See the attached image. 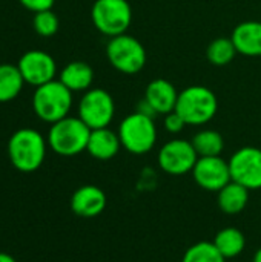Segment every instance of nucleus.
<instances>
[{"label":"nucleus","mask_w":261,"mask_h":262,"mask_svg":"<svg viewBox=\"0 0 261 262\" xmlns=\"http://www.w3.org/2000/svg\"><path fill=\"white\" fill-rule=\"evenodd\" d=\"M106 207L105 192L92 184L78 187L71 196V210L82 218H95Z\"/></svg>","instance_id":"nucleus-13"},{"label":"nucleus","mask_w":261,"mask_h":262,"mask_svg":"<svg viewBox=\"0 0 261 262\" xmlns=\"http://www.w3.org/2000/svg\"><path fill=\"white\" fill-rule=\"evenodd\" d=\"M8 157L12 166L20 172L37 170L46 157V141L40 132L34 129H20L14 132L8 141Z\"/></svg>","instance_id":"nucleus-1"},{"label":"nucleus","mask_w":261,"mask_h":262,"mask_svg":"<svg viewBox=\"0 0 261 262\" xmlns=\"http://www.w3.org/2000/svg\"><path fill=\"white\" fill-rule=\"evenodd\" d=\"M218 111L215 94L202 84H194L178 94L175 112L182 115L188 126H203L209 123Z\"/></svg>","instance_id":"nucleus-2"},{"label":"nucleus","mask_w":261,"mask_h":262,"mask_svg":"<svg viewBox=\"0 0 261 262\" xmlns=\"http://www.w3.org/2000/svg\"><path fill=\"white\" fill-rule=\"evenodd\" d=\"M186 121L182 118V115L175 111L169 112L165 115V129L169 134H180L185 127H186Z\"/></svg>","instance_id":"nucleus-25"},{"label":"nucleus","mask_w":261,"mask_h":262,"mask_svg":"<svg viewBox=\"0 0 261 262\" xmlns=\"http://www.w3.org/2000/svg\"><path fill=\"white\" fill-rule=\"evenodd\" d=\"M0 262H17L11 255H8V253H3V252H0Z\"/></svg>","instance_id":"nucleus-27"},{"label":"nucleus","mask_w":261,"mask_h":262,"mask_svg":"<svg viewBox=\"0 0 261 262\" xmlns=\"http://www.w3.org/2000/svg\"><path fill=\"white\" fill-rule=\"evenodd\" d=\"M26 9L32 12H40V11H48L54 6V0H18Z\"/></svg>","instance_id":"nucleus-26"},{"label":"nucleus","mask_w":261,"mask_h":262,"mask_svg":"<svg viewBox=\"0 0 261 262\" xmlns=\"http://www.w3.org/2000/svg\"><path fill=\"white\" fill-rule=\"evenodd\" d=\"M178 94L180 92L175 89V86L171 81L165 78H157L146 86L145 101L154 109L157 115H166L175 111Z\"/></svg>","instance_id":"nucleus-14"},{"label":"nucleus","mask_w":261,"mask_h":262,"mask_svg":"<svg viewBox=\"0 0 261 262\" xmlns=\"http://www.w3.org/2000/svg\"><path fill=\"white\" fill-rule=\"evenodd\" d=\"M91 18L97 31L108 37L126 34L132 21V8L128 0H95Z\"/></svg>","instance_id":"nucleus-6"},{"label":"nucleus","mask_w":261,"mask_h":262,"mask_svg":"<svg viewBox=\"0 0 261 262\" xmlns=\"http://www.w3.org/2000/svg\"><path fill=\"white\" fill-rule=\"evenodd\" d=\"M25 80L15 64H0V103L14 100L23 89Z\"/></svg>","instance_id":"nucleus-20"},{"label":"nucleus","mask_w":261,"mask_h":262,"mask_svg":"<svg viewBox=\"0 0 261 262\" xmlns=\"http://www.w3.org/2000/svg\"><path fill=\"white\" fill-rule=\"evenodd\" d=\"M17 66L25 83H29L35 88L52 81L57 72V64L54 58L48 52L38 49H31L25 52L20 57Z\"/></svg>","instance_id":"nucleus-12"},{"label":"nucleus","mask_w":261,"mask_h":262,"mask_svg":"<svg viewBox=\"0 0 261 262\" xmlns=\"http://www.w3.org/2000/svg\"><path fill=\"white\" fill-rule=\"evenodd\" d=\"M252 262H261V247L255 252V255H254V259Z\"/></svg>","instance_id":"nucleus-28"},{"label":"nucleus","mask_w":261,"mask_h":262,"mask_svg":"<svg viewBox=\"0 0 261 262\" xmlns=\"http://www.w3.org/2000/svg\"><path fill=\"white\" fill-rule=\"evenodd\" d=\"M237 48L232 41L231 37H218L212 40L206 49V57L211 64L214 66H226L229 64L235 55H237Z\"/></svg>","instance_id":"nucleus-22"},{"label":"nucleus","mask_w":261,"mask_h":262,"mask_svg":"<svg viewBox=\"0 0 261 262\" xmlns=\"http://www.w3.org/2000/svg\"><path fill=\"white\" fill-rule=\"evenodd\" d=\"M122 147V141L118 132L111 130L109 127L94 129L91 130L89 141H88V154L100 161L112 160Z\"/></svg>","instance_id":"nucleus-16"},{"label":"nucleus","mask_w":261,"mask_h":262,"mask_svg":"<svg viewBox=\"0 0 261 262\" xmlns=\"http://www.w3.org/2000/svg\"><path fill=\"white\" fill-rule=\"evenodd\" d=\"M212 243H214L215 249L226 259L240 256L245 252V249H246V238H245L243 232L238 230V229H235V227L222 229L215 235V238H214Z\"/></svg>","instance_id":"nucleus-19"},{"label":"nucleus","mask_w":261,"mask_h":262,"mask_svg":"<svg viewBox=\"0 0 261 262\" xmlns=\"http://www.w3.org/2000/svg\"><path fill=\"white\" fill-rule=\"evenodd\" d=\"M182 262H226V258L215 249L214 243L200 241L185 252Z\"/></svg>","instance_id":"nucleus-23"},{"label":"nucleus","mask_w":261,"mask_h":262,"mask_svg":"<svg viewBox=\"0 0 261 262\" xmlns=\"http://www.w3.org/2000/svg\"><path fill=\"white\" fill-rule=\"evenodd\" d=\"M232 181L249 190L261 189V149L245 146L238 149L229 160Z\"/></svg>","instance_id":"nucleus-10"},{"label":"nucleus","mask_w":261,"mask_h":262,"mask_svg":"<svg viewBox=\"0 0 261 262\" xmlns=\"http://www.w3.org/2000/svg\"><path fill=\"white\" fill-rule=\"evenodd\" d=\"M115 115L112 95L105 89H89L78 103V118L91 129L109 127Z\"/></svg>","instance_id":"nucleus-8"},{"label":"nucleus","mask_w":261,"mask_h":262,"mask_svg":"<svg viewBox=\"0 0 261 262\" xmlns=\"http://www.w3.org/2000/svg\"><path fill=\"white\" fill-rule=\"evenodd\" d=\"M58 25H60L58 17L52 12V9L35 12L32 18L34 31L42 37H52L58 31Z\"/></svg>","instance_id":"nucleus-24"},{"label":"nucleus","mask_w":261,"mask_h":262,"mask_svg":"<svg viewBox=\"0 0 261 262\" xmlns=\"http://www.w3.org/2000/svg\"><path fill=\"white\" fill-rule=\"evenodd\" d=\"M249 203V189L231 181L220 192H217L218 209L226 215H238Z\"/></svg>","instance_id":"nucleus-17"},{"label":"nucleus","mask_w":261,"mask_h":262,"mask_svg":"<svg viewBox=\"0 0 261 262\" xmlns=\"http://www.w3.org/2000/svg\"><path fill=\"white\" fill-rule=\"evenodd\" d=\"M106 57L114 69L126 75L140 72L146 64L145 46L129 34L112 37L106 46Z\"/></svg>","instance_id":"nucleus-7"},{"label":"nucleus","mask_w":261,"mask_h":262,"mask_svg":"<svg viewBox=\"0 0 261 262\" xmlns=\"http://www.w3.org/2000/svg\"><path fill=\"white\" fill-rule=\"evenodd\" d=\"M197 160L198 154L195 152L192 143L182 138H174L165 143L157 157L162 170L175 177L192 172Z\"/></svg>","instance_id":"nucleus-9"},{"label":"nucleus","mask_w":261,"mask_h":262,"mask_svg":"<svg viewBox=\"0 0 261 262\" xmlns=\"http://www.w3.org/2000/svg\"><path fill=\"white\" fill-rule=\"evenodd\" d=\"M72 107V92L60 81L52 80L35 88L32 109L35 115L46 123H57L68 117Z\"/></svg>","instance_id":"nucleus-4"},{"label":"nucleus","mask_w":261,"mask_h":262,"mask_svg":"<svg viewBox=\"0 0 261 262\" xmlns=\"http://www.w3.org/2000/svg\"><path fill=\"white\" fill-rule=\"evenodd\" d=\"M198 157H220L225 150V140L218 130L203 129L191 140Z\"/></svg>","instance_id":"nucleus-21"},{"label":"nucleus","mask_w":261,"mask_h":262,"mask_svg":"<svg viewBox=\"0 0 261 262\" xmlns=\"http://www.w3.org/2000/svg\"><path fill=\"white\" fill-rule=\"evenodd\" d=\"M194 181L208 192H220L228 183L232 181L229 161L220 157H198L192 169Z\"/></svg>","instance_id":"nucleus-11"},{"label":"nucleus","mask_w":261,"mask_h":262,"mask_svg":"<svg viewBox=\"0 0 261 262\" xmlns=\"http://www.w3.org/2000/svg\"><path fill=\"white\" fill-rule=\"evenodd\" d=\"M122 147L129 154L145 155L154 149L157 143V126L154 118L142 112H134L122 120L118 126Z\"/></svg>","instance_id":"nucleus-5"},{"label":"nucleus","mask_w":261,"mask_h":262,"mask_svg":"<svg viewBox=\"0 0 261 262\" xmlns=\"http://www.w3.org/2000/svg\"><path fill=\"white\" fill-rule=\"evenodd\" d=\"M58 80L71 92L89 91V88L94 81V71L85 61H71L62 69Z\"/></svg>","instance_id":"nucleus-18"},{"label":"nucleus","mask_w":261,"mask_h":262,"mask_svg":"<svg viewBox=\"0 0 261 262\" xmlns=\"http://www.w3.org/2000/svg\"><path fill=\"white\" fill-rule=\"evenodd\" d=\"M237 52L246 57H261V21L248 20L238 23L231 35Z\"/></svg>","instance_id":"nucleus-15"},{"label":"nucleus","mask_w":261,"mask_h":262,"mask_svg":"<svg viewBox=\"0 0 261 262\" xmlns=\"http://www.w3.org/2000/svg\"><path fill=\"white\" fill-rule=\"evenodd\" d=\"M89 135L91 129L78 117H65L51 124L48 144L62 157H74L86 150Z\"/></svg>","instance_id":"nucleus-3"}]
</instances>
